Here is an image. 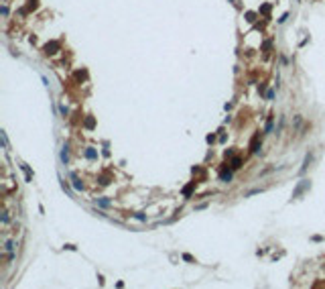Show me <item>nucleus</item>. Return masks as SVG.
Masks as SVG:
<instances>
[{
	"instance_id": "f257e3e1",
	"label": "nucleus",
	"mask_w": 325,
	"mask_h": 289,
	"mask_svg": "<svg viewBox=\"0 0 325 289\" xmlns=\"http://www.w3.org/2000/svg\"><path fill=\"white\" fill-rule=\"evenodd\" d=\"M232 171H234V169H228V165H224L222 169H220V179L224 181V183H230L232 181V177H234V173H232Z\"/></svg>"
},
{
	"instance_id": "f03ea898",
	"label": "nucleus",
	"mask_w": 325,
	"mask_h": 289,
	"mask_svg": "<svg viewBox=\"0 0 325 289\" xmlns=\"http://www.w3.org/2000/svg\"><path fill=\"white\" fill-rule=\"evenodd\" d=\"M260 147H262V139H260V135H254L252 141H250V153H258Z\"/></svg>"
},
{
	"instance_id": "7ed1b4c3",
	"label": "nucleus",
	"mask_w": 325,
	"mask_h": 289,
	"mask_svg": "<svg viewBox=\"0 0 325 289\" xmlns=\"http://www.w3.org/2000/svg\"><path fill=\"white\" fill-rule=\"evenodd\" d=\"M57 49H59V43H57V41H51V43H47V45H45V53H47V55L57 53Z\"/></svg>"
},
{
	"instance_id": "20e7f679",
	"label": "nucleus",
	"mask_w": 325,
	"mask_h": 289,
	"mask_svg": "<svg viewBox=\"0 0 325 289\" xmlns=\"http://www.w3.org/2000/svg\"><path fill=\"white\" fill-rule=\"evenodd\" d=\"M61 161H63V165L69 163V147L67 145H63V149H61Z\"/></svg>"
},
{
	"instance_id": "39448f33",
	"label": "nucleus",
	"mask_w": 325,
	"mask_h": 289,
	"mask_svg": "<svg viewBox=\"0 0 325 289\" xmlns=\"http://www.w3.org/2000/svg\"><path fill=\"white\" fill-rule=\"evenodd\" d=\"M242 163H244V161H242V157H234V159L230 161V167L236 171V169H240V167H242Z\"/></svg>"
},
{
	"instance_id": "423d86ee",
	"label": "nucleus",
	"mask_w": 325,
	"mask_h": 289,
	"mask_svg": "<svg viewBox=\"0 0 325 289\" xmlns=\"http://www.w3.org/2000/svg\"><path fill=\"white\" fill-rule=\"evenodd\" d=\"M307 187H309V181H303V183H301V185H299V187L295 189V193H293V197H299V193H301V191H305Z\"/></svg>"
},
{
	"instance_id": "0eeeda50",
	"label": "nucleus",
	"mask_w": 325,
	"mask_h": 289,
	"mask_svg": "<svg viewBox=\"0 0 325 289\" xmlns=\"http://www.w3.org/2000/svg\"><path fill=\"white\" fill-rule=\"evenodd\" d=\"M193 187H195V181H191L187 187H183V195H185V197H189V195L193 193Z\"/></svg>"
},
{
	"instance_id": "6e6552de",
	"label": "nucleus",
	"mask_w": 325,
	"mask_h": 289,
	"mask_svg": "<svg viewBox=\"0 0 325 289\" xmlns=\"http://www.w3.org/2000/svg\"><path fill=\"white\" fill-rule=\"evenodd\" d=\"M71 179H73V187H75V189H83V183L79 181V177H77L75 173H71Z\"/></svg>"
},
{
	"instance_id": "1a4fd4ad",
	"label": "nucleus",
	"mask_w": 325,
	"mask_h": 289,
	"mask_svg": "<svg viewBox=\"0 0 325 289\" xmlns=\"http://www.w3.org/2000/svg\"><path fill=\"white\" fill-rule=\"evenodd\" d=\"M311 161H313V153H309L307 157H305V163H303V167H301V173H303V171L309 167V163H311Z\"/></svg>"
},
{
	"instance_id": "9d476101",
	"label": "nucleus",
	"mask_w": 325,
	"mask_h": 289,
	"mask_svg": "<svg viewBox=\"0 0 325 289\" xmlns=\"http://www.w3.org/2000/svg\"><path fill=\"white\" fill-rule=\"evenodd\" d=\"M85 157H87V159H98V155H96L94 149H85Z\"/></svg>"
},
{
	"instance_id": "9b49d317",
	"label": "nucleus",
	"mask_w": 325,
	"mask_h": 289,
	"mask_svg": "<svg viewBox=\"0 0 325 289\" xmlns=\"http://www.w3.org/2000/svg\"><path fill=\"white\" fill-rule=\"evenodd\" d=\"M96 202H98V204H100L102 208H108V206H110V199H104V197H100V199H96Z\"/></svg>"
},
{
	"instance_id": "f8f14e48",
	"label": "nucleus",
	"mask_w": 325,
	"mask_h": 289,
	"mask_svg": "<svg viewBox=\"0 0 325 289\" xmlns=\"http://www.w3.org/2000/svg\"><path fill=\"white\" fill-rule=\"evenodd\" d=\"M85 126H87V128H94V118H91V116L85 118Z\"/></svg>"
},
{
	"instance_id": "ddd939ff",
	"label": "nucleus",
	"mask_w": 325,
	"mask_h": 289,
	"mask_svg": "<svg viewBox=\"0 0 325 289\" xmlns=\"http://www.w3.org/2000/svg\"><path fill=\"white\" fill-rule=\"evenodd\" d=\"M59 108H61V114H63V116H67V108H65V106H63V104H61V106H59Z\"/></svg>"
}]
</instances>
